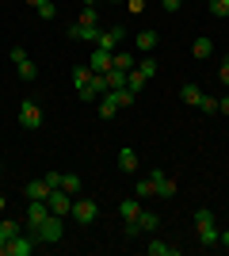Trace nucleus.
Returning <instances> with one entry per match:
<instances>
[{
    "label": "nucleus",
    "mask_w": 229,
    "mask_h": 256,
    "mask_svg": "<svg viewBox=\"0 0 229 256\" xmlns=\"http://www.w3.org/2000/svg\"><path fill=\"white\" fill-rule=\"evenodd\" d=\"M111 65H115V50H92V58H88V69H92V73H107Z\"/></svg>",
    "instance_id": "9"
},
{
    "label": "nucleus",
    "mask_w": 229,
    "mask_h": 256,
    "mask_svg": "<svg viewBox=\"0 0 229 256\" xmlns=\"http://www.w3.org/2000/svg\"><path fill=\"white\" fill-rule=\"evenodd\" d=\"M122 34H126V27H115V31H103V34H99V50H115V46H119L122 42Z\"/></svg>",
    "instance_id": "13"
},
{
    "label": "nucleus",
    "mask_w": 229,
    "mask_h": 256,
    "mask_svg": "<svg viewBox=\"0 0 229 256\" xmlns=\"http://www.w3.org/2000/svg\"><path fill=\"white\" fill-rule=\"evenodd\" d=\"M134 195H138V199H149V195H157V184H153L149 176H145L142 184H134Z\"/></svg>",
    "instance_id": "23"
},
{
    "label": "nucleus",
    "mask_w": 229,
    "mask_h": 256,
    "mask_svg": "<svg viewBox=\"0 0 229 256\" xmlns=\"http://www.w3.org/2000/svg\"><path fill=\"white\" fill-rule=\"evenodd\" d=\"M207 8H210V16H214V20H226V16H229V0H210Z\"/></svg>",
    "instance_id": "25"
},
{
    "label": "nucleus",
    "mask_w": 229,
    "mask_h": 256,
    "mask_svg": "<svg viewBox=\"0 0 229 256\" xmlns=\"http://www.w3.org/2000/svg\"><path fill=\"white\" fill-rule=\"evenodd\" d=\"M164 4V12H180V4H184V0H161Z\"/></svg>",
    "instance_id": "38"
},
{
    "label": "nucleus",
    "mask_w": 229,
    "mask_h": 256,
    "mask_svg": "<svg viewBox=\"0 0 229 256\" xmlns=\"http://www.w3.org/2000/svg\"><path fill=\"white\" fill-rule=\"evenodd\" d=\"M34 12H38V20H54V16H57L54 0H42V4H38V8H34Z\"/></svg>",
    "instance_id": "30"
},
{
    "label": "nucleus",
    "mask_w": 229,
    "mask_h": 256,
    "mask_svg": "<svg viewBox=\"0 0 229 256\" xmlns=\"http://www.w3.org/2000/svg\"><path fill=\"white\" fill-rule=\"evenodd\" d=\"M46 203H50V214H73V195L65 192V188H50V195H46Z\"/></svg>",
    "instance_id": "4"
},
{
    "label": "nucleus",
    "mask_w": 229,
    "mask_h": 256,
    "mask_svg": "<svg viewBox=\"0 0 229 256\" xmlns=\"http://www.w3.org/2000/svg\"><path fill=\"white\" fill-rule=\"evenodd\" d=\"M149 180L157 184V195H161V199H176V180H168L161 168H153V172H149Z\"/></svg>",
    "instance_id": "10"
},
{
    "label": "nucleus",
    "mask_w": 229,
    "mask_h": 256,
    "mask_svg": "<svg viewBox=\"0 0 229 256\" xmlns=\"http://www.w3.org/2000/svg\"><path fill=\"white\" fill-rule=\"evenodd\" d=\"M61 188H65V192H69V195H73V199H76L84 184H80V176H76V172H61Z\"/></svg>",
    "instance_id": "16"
},
{
    "label": "nucleus",
    "mask_w": 229,
    "mask_h": 256,
    "mask_svg": "<svg viewBox=\"0 0 229 256\" xmlns=\"http://www.w3.org/2000/svg\"><path fill=\"white\" fill-rule=\"evenodd\" d=\"M119 168L122 172H138V153L134 150H119Z\"/></svg>",
    "instance_id": "18"
},
{
    "label": "nucleus",
    "mask_w": 229,
    "mask_h": 256,
    "mask_svg": "<svg viewBox=\"0 0 229 256\" xmlns=\"http://www.w3.org/2000/svg\"><path fill=\"white\" fill-rule=\"evenodd\" d=\"M46 195H50L46 176H42V180H31V184H27V199H46Z\"/></svg>",
    "instance_id": "17"
},
{
    "label": "nucleus",
    "mask_w": 229,
    "mask_h": 256,
    "mask_svg": "<svg viewBox=\"0 0 229 256\" xmlns=\"http://www.w3.org/2000/svg\"><path fill=\"white\" fill-rule=\"evenodd\" d=\"M11 62H15V73H19L23 80H34V76H38V69H34V62L23 54V46H11Z\"/></svg>",
    "instance_id": "8"
},
{
    "label": "nucleus",
    "mask_w": 229,
    "mask_h": 256,
    "mask_svg": "<svg viewBox=\"0 0 229 256\" xmlns=\"http://www.w3.org/2000/svg\"><path fill=\"white\" fill-rule=\"evenodd\" d=\"M134 65H138V62H134L130 54H115V69H122V73H130Z\"/></svg>",
    "instance_id": "31"
},
{
    "label": "nucleus",
    "mask_w": 229,
    "mask_h": 256,
    "mask_svg": "<svg viewBox=\"0 0 229 256\" xmlns=\"http://www.w3.org/2000/svg\"><path fill=\"white\" fill-rule=\"evenodd\" d=\"M46 218H50V203H46V199H27V214H23L27 234H34V230H38Z\"/></svg>",
    "instance_id": "2"
},
{
    "label": "nucleus",
    "mask_w": 229,
    "mask_h": 256,
    "mask_svg": "<svg viewBox=\"0 0 229 256\" xmlns=\"http://www.w3.org/2000/svg\"><path fill=\"white\" fill-rule=\"evenodd\" d=\"M218 111H226V115H229V96H226V100H218Z\"/></svg>",
    "instance_id": "40"
},
{
    "label": "nucleus",
    "mask_w": 229,
    "mask_h": 256,
    "mask_svg": "<svg viewBox=\"0 0 229 256\" xmlns=\"http://www.w3.org/2000/svg\"><path fill=\"white\" fill-rule=\"evenodd\" d=\"M126 88H130V92H142V88H145V76L138 73V69H130V73H126Z\"/></svg>",
    "instance_id": "28"
},
{
    "label": "nucleus",
    "mask_w": 229,
    "mask_h": 256,
    "mask_svg": "<svg viewBox=\"0 0 229 256\" xmlns=\"http://www.w3.org/2000/svg\"><path fill=\"white\" fill-rule=\"evenodd\" d=\"M34 245H38V241H34L31 234H15L8 245H4V256H31Z\"/></svg>",
    "instance_id": "6"
},
{
    "label": "nucleus",
    "mask_w": 229,
    "mask_h": 256,
    "mask_svg": "<svg viewBox=\"0 0 229 256\" xmlns=\"http://www.w3.org/2000/svg\"><path fill=\"white\" fill-rule=\"evenodd\" d=\"M191 54H195V58H210V54H214V42H210V38H195Z\"/></svg>",
    "instance_id": "24"
},
{
    "label": "nucleus",
    "mask_w": 229,
    "mask_h": 256,
    "mask_svg": "<svg viewBox=\"0 0 229 256\" xmlns=\"http://www.w3.org/2000/svg\"><path fill=\"white\" fill-rule=\"evenodd\" d=\"M84 8H96V0H84Z\"/></svg>",
    "instance_id": "41"
},
{
    "label": "nucleus",
    "mask_w": 229,
    "mask_h": 256,
    "mask_svg": "<svg viewBox=\"0 0 229 256\" xmlns=\"http://www.w3.org/2000/svg\"><path fill=\"white\" fill-rule=\"evenodd\" d=\"M180 96H184V104H195V107H199V100H203V88H199V84H184V88H180Z\"/></svg>",
    "instance_id": "22"
},
{
    "label": "nucleus",
    "mask_w": 229,
    "mask_h": 256,
    "mask_svg": "<svg viewBox=\"0 0 229 256\" xmlns=\"http://www.w3.org/2000/svg\"><path fill=\"white\" fill-rule=\"evenodd\" d=\"M122 234L134 241V237H142V226H138V222H126V230H122Z\"/></svg>",
    "instance_id": "35"
},
{
    "label": "nucleus",
    "mask_w": 229,
    "mask_h": 256,
    "mask_svg": "<svg viewBox=\"0 0 229 256\" xmlns=\"http://www.w3.org/2000/svg\"><path fill=\"white\" fill-rule=\"evenodd\" d=\"M61 234H65V226H61V218H57V214H50V218H46L42 226H38V230H34V241H38V245H57V241H61Z\"/></svg>",
    "instance_id": "1"
},
{
    "label": "nucleus",
    "mask_w": 229,
    "mask_h": 256,
    "mask_svg": "<svg viewBox=\"0 0 229 256\" xmlns=\"http://www.w3.org/2000/svg\"><path fill=\"white\" fill-rule=\"evenodd\" d=\"M218 76H222V84H226V88H229V58H226V62H222V69H218Z\"/></svg>",
    "instance_id": "36"
},
{
    "label": "nucleus",
    "mask_w": 229,
    "mask_h": 256,
    "mask_svg": "<svg viewBox=\"0 0 229 256\" xmlns=\"http://www.w3.org/2000/svg\"><path fill=\"white\" fill-rule=\"evenodd\" d=\"M15 234H23V226H19V222H0V256H4V245H8Z\"/></svg>",
    "instance_id": "14"
},
{
    "label": "nucleus",
    "mask_w": 229,
    "mask_h": 256,
    "mask_svg": "<svg viewBox=\"0 0 229 256\" xmlns=\"http://www.w3.org/2000/svg\"><path fill=\"white\" fill-rule=\"evenodd\" d=\"M46 184H50V188H61V172H46Z\"/></svg>",
    "instance_id": "37"
},
{
    "label": "nucleus",
    "mask_w": 229,
    "mask_h": 256,
    "mask_svg": "<svg viewBox=\"0 0 229 256\" xmlns=\"http://www.w3.org/2000/svg\"><path fill=\"white\" fill-rule=\"evenodd\" d=\"M199 107L210 115V111H218V100H214V96H203V100H199Z\"/></svg>",
    "instance_id": "34"
},
{
    "label": "nucleus",
    "mask_w": 229,
    "mask_h": 256,
    "mask_svg": "<svg viewBox=\"0 0 229 256\" xmlns=\"http://www.w3.org/2000/svg\"><path fill=\"white\" fill-rule=\"evenodd\" d=\"M218 245H226V248H229V230H222V234H218Z\"/></svg>",
    "instance_id": "39"
},
{
    "label": "nucleus",
    "mask_w": 229,
    "mask_h": 256,
    "mask_svg": "<svg viewBox=\"0 0 229 256\" xmlns=\"http://www.w3.org/2000/svg\"><path fill=\"white\" fill-rule=\"evenodd\" d=\"M145 252H149V256H176V248H172V245H164V241H157V237H153L149 245H145Z\"/></svg>",
    "instance_id": "20"
},
{
    "label": "nucleus",
    "mask_w": 229,
    "mask_h": 256,
    "mask_svg": "<svg viewBox=\"0 0 229 256\" xmlns=\"http://www.w3.org/2000/svg\"><path fill=\"white\" fill-rule=\"evenodd\" d=\"M76 23H84V27H99V12L96 8H84V16H80Z\"/></svg>",
    "instance_id": "32"
},
{
    "label": "nucleus",
    "mask_w": 229,
    "mask_h": 256,
    "mask_svg": "<svg viewBox=\"0 0 229 256\" xmlns=\"http://www.w3.org/2000/svg\"><path fill=\"white\" fill-rule=\"evenodd\" d=\"M138 214H142V199H138V195L119 203V218H122V222H138Z\"/></svg>",
    "instance_id": "12"
},
{
    "label": "nucleus",
    "mask_w": 229,
    "mask_h": 256,
    "mask_svg": "<svg viewBox=\"0 0 229 256\" xmlns=\"http://www.w3.org/2000/svg\"><path fill=\"white\" fill-rule=\"evenodd\" d=\"M19 122H23V130H38V126H42V107L34 104V100H23Z\"/></svg>",
    "instance_id": "7"
},
{
    "label": "nucleus",
    "mask_w": 229,
    "mask_h": 256,
    "mask_svg": "<svg viewBox=\"0 0 229 256\" xmlns=\"http://www.w3.org/2000/svg\"><path fill=\"white\" fill-rule=\"evenodd\" d=\"M157 46V31H142L138 34V50H153Z\"/></svg>",
    "instance_id": "29"
},
{
    "label": "nucleus",
    "mask_w": 229,
    "mask_h": 256,
    "mask_svg": "<svg viewBox=\"0 0 229 256\" xmlns=\"http://www.w3.org/2000/svg\"><path fill=\"white\" fill-rule=\"evenodd\" d=\"M107 84H111V88H126V73L111 65V69H107Z\"/></svg>",
    "instance_id": "27"
},
{
    "label": "nucleus",
    "mask_w": 229,
    "mask_h": 256,
    "mask_svg": "<svg viewBox=\"0 0 229 256\" xmlns=\"http://www.w3.org/2000/svg\"><path fill=\"white\" fill-rule=\"evenodd\" d=\"M195 226H199V241L203 245H218V226H214V214L210 210H195Z\"/></svg>",
    "instance_id": "3"
},
{
    "label": "nucleus",
    "mask_w": 229,
    "mask_h": 256,
    "mask_svg": "<svg viewBox=\"0 0 229 256\" xmlns=\"http://www.w3.org/2000/svg\"><path fill=\"white\" fill-rule=\"evenodd\" d=\"M111 4H119V0H111Z\"/></svg>",
    "instance_id": "43"
},
{
    "label": "nucleus",
    "mask_w": 229,
    "mask_h": 256,
    "mask_svg": "<svg viewBox=\"0 0 229 256\" xmlns=\"http://www.w3.org/2000/svg\"><path fill=\"white\" fill-rule=\"evenodd\" d=\"M88 84H92V69H88V65H76V69H73V88H76V92H84Z\"/></svg>",
    "instance_id": "15"
},
{
    "label": "nucleus",
    "mask_w": 229,
    "mask_h": 256,
    "mask_svg": "<svg viewBox=\"0 0 229 256\" xmlns=\"http://www.w3.org/2000/svg\"><path fill=\"white\" fill-rule=\"evenodd\" d=\"M111 96H115V104H119V107H130L134 104V92H130V88H111Z\"/></svg>",
    "instance_id": "26"
},
{
    "label": "nucleus",
    "mask_w": 229,
    "mask_h": 256,
    "mask_svg": "<svg viewBox=\"0 0 229 256\" xmlns=\"http://www.w3.org/2000/svg\"><path fill=\"white\" fill-rule=\"evenodd\" d=\"M138 226H142V234H153V230L161 226V218H157V214H149V210H142V214H138Z\"/></svg>",
    "instance_id": "21"
},
{
    "label": "nucleus",
    "mask_w": 229,
    "mask_h": 256,
    "mask_svg": "<svg viewBox=\"0 0 229 256\" xmlns=\"http://www.w3.org/2000/svg\"><path fill=\"white\" fill-rule=\"evenodd\" d=\"M138 73H142L145 80H149V76H157V62H149V58H145V62H138Z\"/></svg>",
    "instance_id": "33"
},
{
    "label": "nucleus",
    "mask_w": 229,
    "mask_h": 256,
    "mask_svg": "<svg viewBox=\"0 0 229 256\" xmlns=\"http://www.w3.org/2000/svg\"><path fill=\"white\" fill-rule=\"evenodd\" d=\"M99 34H103L99 27H84V23H73V27H69V38H76V42H92L96 46Z\"/></svg>",
    "instance_id": "11"
},
{
    "label": "nucleus",
    "mask_w": 229,
    "mask_h": 256,
    "mask_svg": "<svg viewBox=\"0 0 229 256\" xmlns=\"http://www.w3.org/2000/svg\"><path fill=\"white\" fill-rule=\"evenodd\" d=\"M115 111H122V107L115 104V96H111V92H107V96L99 100V118H115Z\"/></svg>",
    "instance_id": "19"
},
{
    "label": "nucleus",
    "mask_w": 229,
    "mask_h": 256,
    "mask_svg": "<svg viewBox=\"0 0 229 256\" xmlns=\"http://www.w3.org/2000/svg\"><path fill=\"white\" fill-rule=\"evenodd\" d=\"M27 4H31V8H38V4H42V0H27Z\"/></svg>",
    "instance_id": "42"
},
{
    "label": "nucleus",
    "mask_w": 229,
    "mask_h": 256,
    "mask_svg": "<svg viewBox=\"0 0 229 256\" xmlns=\"http://www.w3.org/2000/svg\"><path fill=\"white\" fill-rule=\"evenodd\" d=\"M73 218L80 226H92L99 218V206H96V199H73Z\"/></svg>",
    "instance_id": "5"
}]
</instances>
